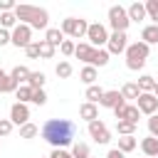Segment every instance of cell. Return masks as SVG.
<instances>
[{"label": "cell", "mask_w": 158, "mask_h": 158, "mask_svg": "<svg viewBox=\"0 0 158 158\" xmlns=\"http://www.w3.org/2000/svg\"><path fill=\"white\" fill-rule=\"evenodd\" d=\"M42 138L47 143H52L54 148H64L69 143H74V136H77V126L74 121L69 118H49L44 126H42Z\"/></svg>", "instance_id": "obj_1"}, {"label": "cell", "mask_w": 158, "mask_h": 158, "mask_svg": "<svg viewBox=\"0 0 158 158\" xmlns=\"http://www.w3.org/2000/svg\"><path fill=\"white\" fill-rule=\"evenodd\" d=\"M12 15H15L22 25H27V27H37V30H47V22H49L47 10L35 7V5H15Z\"/></svg>", "instance_id": "obj_2"}, {"label": "cell", "mask_w": 158, "mask_h": 158, "mask_svg": "<svg viewBox=\"0 0 158 158\" xmlns=\"http://www.w3.org/2000/svg\"><path fill=\"white\" fill-rule=\"evenodd\" d=\"M146 59H148V44L133 42V44L126 47V67H128V69L138 72V69L146 64Z\"/></svg>", "instance_id": "obj_3"}, {"label": "cell", "mask_w": 158, "mask_h": 158, "mask_svg": "<svg viewBox=\"0 0 158 158\" xmlns=\"http://www.w3.org/2000/svg\"><path fill=\"white\" fill-rule=\"evenodd\" d=\"M109 25H111L114 32H126L128 25H131V20H128V15H126V7L111 5V7H109Z\"/></svg>", "instance_id": "obj_4"}, {"label": "cell", "mask_w": 158, "mask_h": 158, "mask_svg": "<svg viewBox=\"0 0 158 158\" xmlns=\"http://www.w3.org/2000/svg\"><path fill=\"white\" fill-rule=\"evenodd\" d=\"M86 30H89V22L81 20V17H67V20H62V35H69V37L79 40V37L86 35Z\"/></svg>", "instance_id": "obj_5"}, {"label": "cell", "mask_w": 158, "mask_h": 158, "mask_svg": "<svg viewBox=\"0 0 158 158\" xmlns=\"http://www.w3.org/2000/svg\"><path fill=\"white\" fill-rule=\"evenodd\" d=\"M86 40H89V44H91L94 49H101V44L109 42V32H106L104 25L94 22V25H89V30H86Z\"/></svg>", "instance_id": "obj_6"}, {"label": "cell", "mask_w": 158, "mask_h": 158, "mask_svg": "<svg viewBox=\"0 0 158 158\" xmlns=\"http://www.w3.org/2000/svg\"><path fill=\"white\" fill-rule=\"evenodd\" d=\"M10 42H12L15 47H22V49H25V47L32 42V27H27V25L20 22V25L10 32Z\"/></svg>", "instance_id": "obj_7"}, {"label": "cell", "mask_w": 158, "mask_h": 158, "mask_svg": "<svg viewBox=\"0 0 158 158\" xmlns=\"http://www.w3.org/2000/svg\"><path fill=\"white\" fill-rule=\"evenodd\" d=\"M128 37H126V32H114V35H109V42H106V52L109 54H121V52H126V47H128V42H126Z\"/></svg>", "instance_id": "obj_8"}, {"label": "cell", "mask_w": 158, "mask_h": 158, "mask_svg": "<svg viewBox=\"0 0 158 158\" xmlns=\"http://www.w3.org/2000/svg\"><path fill=\"white\" fill-rule=\"evenodd\" d=\"M89 136H91L96 143H109V141H111V133H109L106 123H104V121H99V118L89 123Z\"/></svg>", "instance_id": "obj_9"}, {"label": "cell", "mask_w": 158, "mask_h": 158, "mask_svg": "<svg viewBox=\"0 0 158 158\" xmlns=\"http://www.w3.org/2000/svg\"><path fill=\"white\" fill-rule=\"evenodd\" d=\"M136 109H138L141 114L153 116V114L158 111V99H156L153 94H138V99H136Z\"/></svg>", "instance_id": "obj_10"}, {"label": "cell", "mask_w": 158, "mask_h": 158, "mask_svg": "<svg viewBox=\"0 0 158 158\" xmlns=\"http://www.w3.org/2000/svg\"><path fill=\"white\" fill-rule=\"evenodd\" d=\"M10 121H12V126L17 123V126H25L27 121H30V109H27V104H12V109H10Z\"/></svg>", "instance_id": "obj_11"}, {"label": "cell", "mask_w": 158, "mask_h": 158, "mask_svg": "<svg viewBox=\"0 0 158 158\" xmlns=\"http://www.w3.org/2000/svg\"><path fill=\"white\" fill-rule=\"evenodd\" d=\"M101 106H106V109H116V106H123L126 104V99L121 96V91H104V96H101V101H99Z\"/></svg>", "instance_id": "obj_12"}, {"label": "cell", "mask_w": 158, "mask_h": 158, "mask_svg": "<svg viewBox=\"0 0 158 158\" xmlns=\"http://www.w3.org/2000/svg\"><path fill=\"white\" fill-rule=\"evenodd\" d=\"M126 15H128L131 22H141V20H146V7H143V2H131V5L126 7Z\"/></svg>", "instance_id": "obj_13"}, {"label": "cell", "mask_w": 158, "mask_h": 158, "mask_svg": "<svg viewBox=\"0 0 158 158\" xmlns=\"http://www.w3.org/2000/svg\"><path fill=\"white\" fill-rule=\"evenodd\" d=\"M141 42L143 44H158V25H146L143 32H141Z\"/></svg>", "instance_id": "obj_14"}, {"label": "cell", "mask_w": 158, "mask_h": 158, "mask_svg": "<svg viewBox=\"0 0 158 158\" xmlns=\"http://www.w3.org/2000/svg\"><path fill=\"white\" fill-rule=\"evenodd\" d=\"M44 42H49L52 47H59V44L64 42L62 30H59V27H47V32H44Z\"/></svg>", "instance_id": "obj_15"}, {"label": "cell", "mask_w": 158, "mask_h": 158, "mask_svg": "<svg viewBox=\"0 0 158 158\" xmlns=\"http://www.w3.org/2000/svg\"><path fill=\"white\" fill-rule=\"evenodd\" d=\"M91 54H94V47H91V44H86V42H79V44L74 47V57H77V59H81V62H86V64H89Z\"/></svg>", "instance_id": "obj_16"}, {"label": "cell", "mask_w": 158, "mask_h": 158, "mask_svg": "<svg viewBox=\"0 0 158 158\" xmlns=\"http://www.w3.org/2000/svg\"><path fill=\"white\" fill-rule=\"evenodd\" d=\"M79 116H81V118H86L89 123H91V121H96V118H99V109H96V104H89V101H86V104H81V106H79Z\"/></svg>", "instance_id": "obj_17"}, {"label": "cell", "mask_w": 158, "mask_h": 158, "mask_svg": "<svg viewBox=\"0 0 158 158\" xmlns=\"http://www.w3.org/2000/svg\"><path fill=\"white\" fill-rule=\"evenodd\" d=\"M141 151H143L148 158H156V156H158V138H153V136L143 138V141H141Z\"/></svg>", "instance_id": "obj_18"}, {"label": "cell", "mask_w": 158, "mask_h": 158, "mask_svg": "<svg viewBox=\"0 0 158 158\" xmlns=\"http://www.w3.org/2000/svg\"><path fill=\"white\" fill-rule=\"evenodd\" d=\"M109 64V52L106 49H94V54H91V59H89V67H106Z\"/></svg>", "instance_id": "obj_19"}, {"label": "cell", "mask_w": 158, "mask_h": 158, "mask_svg": "<svg viewBox=\"0 0 158 158\" xmlns=\"http://www.w3.org/2000/svg\"><path fill=\"white\" fill-rule=\"evenodd\" d=\"M27 77H30V69H27L25 64H17V67H15L12 72H10V79H12V81H15L17 86H20L22 81L27 84Z\"/></svg>", "instance_id": "obj_20"}, {"label": "cell", "mask_w": 158, "mask_h": 158, "mask_svg": "<svg viewBox=\"0 0 158 158\" xmlns=\"http://www.w3.org/2000/svg\"><path fill=\"white\" fill-rule=\"evenodd\" d=\"M10 91H17V84L10 79V74H7V72H2V69H0V94H10Z\"/></svg>", "instance_id": "obj_21"}, {"label": "cell", "mask_w": 158, "mask_h": 158, "mask_svg": "<svg viewBox=\"0 0 158 158\" xmlns=\"http://www.w3.org/2000/svg\"><path fill=\"white\" fill-rule=\"evenodd\" d=\"M79 79H81L84 84H89V86H91V84H94V81L99 79V72H96L94 67H89V64H86V67H84V69L79 72Z\"/></svg>", "instance_id": "obj_22"}, {"label": "cell", "mask_w": 158, "mask_h": 158, "mask_svg": "<svg viewBox=\"0 0 158 158\" xmlns=\"http://www.w3.org/2000/svg\"><path fill=\"white\" fill-rule=\"evenodd\" d=\"M44 79H47V77H44L42 72H30L27 86H30V89H42V86H44Z\"/></svg>", "instance_id": "obj_23"}, {"label": "cell", "mask_w": 158, "mask_h": 158, "mask_svg": "<svg viewBox=\"0 0 158 158\" xmlns=\"http://www.w3.org/2000/svg\"><path fill=\"white\" fill-rule=\"evenodd\" d=\"M138 94H141V89H138L136 81H128V84L121 86V96L123 99H138Z\"/></svg>", "instance_id": "obj_24"}, {"label": "cell", "mask_w": 158, "mask_h": 158, "mask_svg": "<svg viewBox=\"0 0 158 158\" xmlns=\"http://www.w3.org/2000/svg\"><path fill=\"white\" fill-rule=\"evenodd\" d=\"M153 86H156V79H153V77L143 74V77L138 79V89H141V94H153Z\"/></svg>", "instance_id": "obj_25"}, {"label": "cell", "mask_w": 158, "mask_h": 158, "mask_svg": "<svg viewBox=\"0 0 158 158\" xmlns=\"http://www.w3.org/2000/svg\"><path fill=\"white\" fill-rule=\"evenodd\" d=\"M101 96H104V89H101L99 84H91V86H86V99H89V104H96V101H101Z\"/></svg>", "instance_id": "obj_26"}, {"label": "cell", "mask_w": 158, "mask_h": 158, "mask_svg": "<svg viewBox=\"0 0 158 158\" xmlns=\"http://www.w3.org/2000/svg\"><path fill=\"white\" fill-rule=\"evenodd\" d=\"M143 7H146V17H151L153 25H158V0H146Z\"/></svg>", "instance_id": "obj_27"}, {"label": "cell", "mask_w": 158, "mask_h": 158, "mask_svg": "<svg viewBox=\"0 0 158 158\" xmlns=\"http://www.w3.org/2000/svg\"><path fill=\"white\" fill-rule=\"evenodd\" d=\"M133 148H136V138L133 136H121L118 138V151L121 153H131Z\"/></svg>", "instance_id": "obj_28"}, {"label": "cell", "mask_w": 158, "mask_h": 158, "mask_svg": "<svg viewBox=\"0 0 158 158\" xmlns=\"http://www.w3.org/2000/svg\"><path fill=\"white\" fill-rule=\"evenodd\" d=\"M91 153H89V146L86 143H81V141H77L74 146H72V158H89Z\"/></svg>", "instance_id": "obj_29"}, {"label": "cell", "mask_w": 158, "mask_h": 158, "mask_svg": "<svg viewBox=\"0 0 158 158\" xmlns=\"http://www.w3.org/2000/svg\"><path fill=\"white\" fill-rule=\"evenodd\" d=\"M0 27H2V30H10V27L15 30V27H17V17H15L12 12H2V15H0Z\"/></svg>", "instance_id": "obj_30"}, {"label": "cell", "mask_w": 158, "mask_h": 158, "mask_svg": "<svg viewBox=\"0 0 158 158\" xmlns=\"http://www.w3.org/2000/svg\"><path fill=\"white\" fill-rule=\"evenodd\" d=\"M15 96L20 99V104H27V101H32V89H30L27 84H20L17 91H15Z\"/></svg>", "instance_id": "obj_31"}, {"label": "cell", "mask_w": 158, "mask_h": 158, "mask_svg": "<svg viewBox=\"0 0 158 158\" xmlns=\"http://www.w3.org/2000/svg\"><path fill=\"white\" fill-rule=\"evenodd\" d=\"M54 72H57V77H59V79H67V77H72V72H74V69H72V64L64 59V62H59V64L54 67Z\"/></svg>", "instance_id": "obj_32"}, {"label": "cell", "mask_w": 158, "mask_h": 158, "mask_svg": "<svg viewBox=\"0 0 158 158\" xmlns=\"http://www.w3.org/2000/svg\"><path fill=\"white\" fill-rule=\"evenodd\" d=\"M116 131H118V136H133L136 133V126L128 123V121H116Z\"/></svg>", "instance_id": "obj_33"}, {"label": "cell", "mask_w": 158, "mask_h": 158, "mask_svg": "<svg viewBox=\"0 0 158 158\" xmlns=\"http://www.w3.org/2000/svg\"><path fill=\"white\" fill-rule=\"evenodd\" d=\"M37 133H40V128H37L35 123H30V121H27L25 126H20V138H35Z\"/></svg>", "instance_id": "obj_34"}, {"label": "cell", "mask_w": 158, "mask_h": 158, "mask_svg": "<svg viewBox=\"0 0 158 158\" xmlns=\"http://www.w3.org/2000/svg\"><path fill=\"white\" fill-rule=\"evenodd\" d=\"M37 44H40V57H44V59H52V57H54V47H52L49 42L40 40Z\"/></svg>", "instance_id": "obj_35"}, {"label": "cell", "mask_w": 158, "mask_h": 158, "mask_svg": "<svg viewBox=\"0 0 158 158\" xmlns=\"http://www.w3.org/2000/svg\"><path fill=\"white\" fill-rule=\"evenodd\" d=\"M32 104H37V106H44V104H47L44 89H32Z\"/></svg>", "instance_id": "obj_36"}, {"label": "cell", "mask_w": 158, "mask_h": 158, "mask_svg": "<svg viewBox=\"0 0 158 158\" xmlns=\"http://www.w3.org/2000/svg\"><path fill=\"white\" fill-rule=\"evenodd\" d=\"M74 47H77V44H74L72 40H64V42L59 44V52H62L64 57H69V54H74Z\"/></svg>", "instance_id": "obj_37"}, {"label": "cell", "mask_w": 158, "mask_h": 158, "mask_svg": "<svg viewBox=\"0 0 158 158\" xmlns=\"http://www.w3.org/2000/svg\"><path fill=\"white\" fill-rule=\"evenodd\" d=\"M25 54H27L30 59H37V57H40V44H37V42H30V44L25 47Z\"/></svg>", "instance_id": "obj_38"}, {"label": "cell", "mask_w": 158, "mask_h": 158, "mask_svg": "<svg viewBox=\"0 0 158 158\" xmlns=\"http://www.w3.org/2000/svg\"><path fill=\"white\" fill-rule=\"evenodd\" d=\"M148 131H151L153 138H158V114H153V116L148 118Z\"/></svg>", "instance_id": "obj_39"}, {"label": "cell", "mask_w": 158, "mask_h": 158, "mask_svg": "<svg viewBox=\"0 0 158 158\" xmlns=\"http://www.w3.org/2000/svg\"><path fill=\"white\" fill-rule=\"evenodd\" d=\"M10 131H12V121H10V118H0V138L7 136Z\"/></svg>", "instance_id": "obj_40"}, {"label": "cell", "mask_w": 158, "mask_h": 158, "mask_svg": "<svg viewBox=\"0 0 158 158\" xmlns=\"http://www.w3.org/2000/svg\"><path fill=\"white\" fill-rule=\"evenodd\" d=\"M15 5H17L15 0H0V10H2V12H12Z\"/></svg>", "instance_id": "obj_41"}, {"label": "cell", "mask_w": 158, "mask_h": 158, "mask_svg": "<svg viewBox=\"0 0 158 158\" xmlns=\"http://www.w3.org/2000/svg\"><path fill=\"white\" fill-rule=\"evenodd\" d=\"M49 158H72V153H67L64 148H54V151L49 153Z\"/></svg>", "instance_id": "obj_42"}, {"label": "cell", "mask_w": 158, "mask_h": 158, "mask_svg": "<svg viewBox=\"0 0 158 158\" xmlns=\"http://www.w3.org/2000/svg\"><path fill=\"white\" fill-rule=\"evenodd\" d=\"M5 44H10V32L0 27V47H5Z\"/></svg>", "instance_id": "obj_43"}, {"label": "cell", "mask_w": 158, "mask_h": 158, "mask_svg": "<svg viewBox=\"0 0 158 158\" xmlns=\"http://www.w3.org/2000/svg\"><path fill=\"white\" fill-rule=\"evenodd\" d=\"M106 158H123V153H121L118 148H111V151L106 153Z\"/></svg>", "instance_id": "obj_44"}, {"label": "cell", "mask_w": 158, "mask_h": 158, "mask_svg": "<svg viewBox=\"0 0 158 158\" xmlns=\"http://www.w3.org/2000/svg\"><path fill=\"white\" fill-rule=\"evenodd\" d=\"M153 96L158 99V81H156V86H153Z\"/></svg>", "instance_id": "obj_45"}, {"label": "cell", "mask_w": 158, "mask_h": 158, "mask_svg": "<svg viewBox=\"0 0 158 158\" xmlns=\"http://www.w3.org/2000/svg\"><path fill=\"white\" fill-rule=\"evenodd\" d=\"M89 158H91V156H89Z\"/></svg>", "instance_id": "obj_46"}]
</instances>
